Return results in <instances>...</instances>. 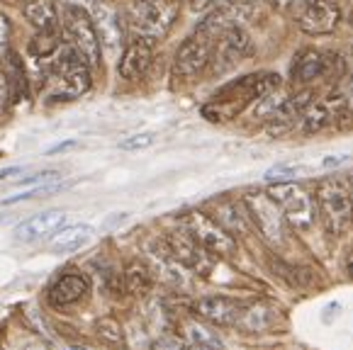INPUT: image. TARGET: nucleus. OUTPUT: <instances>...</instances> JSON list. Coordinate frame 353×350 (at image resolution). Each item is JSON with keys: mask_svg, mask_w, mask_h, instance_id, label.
I'll list each match as a JSON object with an SVG mask.
<instances>
[{"mask_svg": "<svg viewBox=\"0 0 353 350\" xmlns=\"http://www.w3.org/2000/svg\"><path fill=\"white\" fill-rule=\"evenodd\" d=\"M98 331H100V336H105V338H110V340H122L120 326H117V321H112V319L98 321Z\"/></svg>", "mask_w": 353, "mask_h": 350, "instance_id": "obj_31", "label": "nucleus"}, {"mask_svg": "<svg viewBox=\"0 0 353 350\" xmlns=\"http://www.w3.org/2000/svg\"><path fill=\"white\" fill-rule=\"evenodd\" d=\"M68 350H88V348H68Z\"/></svg>", "mask_w": 353, "mask_h": 350, "instance_id": "obj_42", "label": "nucleus"}, {"mask_svg": "<svg viewBox=\"0 0 353 350\" xmlns=\"http://www.w3.org/2000/svg\"><path fill=\"white\" fill-rule=\"evenodd\" d=\"M22 168H3L0 170V181H6V178H15V175H20Z\"/></svg>", "mask_w": 353, "mask_h": 350, "instance_id": "obj_39", "label": "nucleus"}, {"mask_svg": "<svg viewBox=\"0 0 353 350\" xmlns=\"http://www.w3.org/2000/svg\"><path fill=\"white\" fill-rule=\"evenodd\" d=\"M268 195L276 200V205L283 209L285 219L290 224L300 229H307L314 222V205H312L310 195L305 192V187H300L297 183H270Z\"/></svg>", "mask_w": 353, "mask_h": 350, "instance_id": "obj_10", "label": "nucleus"}, {"mask_svg": "<svg viewBox=\"0 0 353 350\" xmlns=\"http://www.w3.org/2000/svg\"><path fill=\"white\" fill-rule=\"evenodd\" d=\"M12 34V25H10V17L6 12H0V54L8 49V41H10Z\"/></svg>", "mask_w": 353, "mask_h": 350, "instance_id": "obj_33", "label": "nucleus"}, {"mask_svg": "<svg viewBox=\"0 0 353 350\" xmlns=\"http://www.w3.org/2000/svg\"><path fill=\"white\" fill-rule=\"evenodd\" d=\"M151 61H154V39L134 37L120 59V76L132 83L141 81L151 68Z\"/></svg>", "mask_w": 353, "mask_h": 350, "instance_id": "obj_13", "label": "nucleus"}, {"mask_svg": "<svg viewBox=\"0 0 353 350\" xmlns=\"http://www.w3.org/2000/svg\"><path fill=\"white\" fill-rule=\"evenodd\" d=\"M314 205H317V214L322 219V227L327 229V234L341 236V234L348 231V227L353 222V202L341 181L324 178L317 185Z\"/></svg>", "mask_w": 353, "mask_h": 350, "instance_id": "obj_3", "label": "nucleus"}, {"mask_svg": "<svg viewBox=\"0 0 353 350\" xmlns=\"http://www.w3.org/2000/svg\"><path fill=\"white\" fill-rule=\"evenodd\" d=\"M22 12H25V20L37 32L59 30V12L57 6H54V0H27Z\"/></svg>", "mask_w": 353, "mask_h": 350, "instance_id": "obj_18", "label": "nucleus"}, {"mask_svg": "<svg viewBox=\"0 0 353 350\" xmlns=\"http://www.w3.org/2000/svg\"><path fill=\"white\" fill-rule=\"evenodd\" d=\"M76 146H78V141L68 139V141H63V144L52 146V149H49L47 154H49V156H54V154H63V151H68V149H76Z\"/></svg>", "mask_w": 353, "mask_h": 350, "instance_id": "obj_36", "label": "nucleus"}, {"mask_svg": "<svg viewBox=\"0 0 353 350\" xmlns=\"http://www.w3.org/2000/svg\"><path fill=\"white\" fill-rule=\"evenodd\" d=\"M219 224H222L229 234L244 231V219H241L239 209L234 205H222V209H219Z\"/></svg>", "mask_w": 353, "mask_h": 350, "instance_id": "obj_25", "label": "nucleus"}, {"mask_svg": "<svg viewBox=\"0 0 353 350\" xmlns=\"http://www.w3.org/2000/svg\"><path fill=\"white\" fill-rule=\"evenodd\" d=\"M346 88H348V90H351V93H353V73H351V76H348V81H346Z\"/></svg>", "mask_w": 353, "mask_h": 350, "instance_id": "obj_41", "label": "nucleus"}, {"mask_svg": "<svg viewBox=\"0 0 353 350\" xmlns=\"http://www.w3.org/2000/svg\"><path fill=\"white\" fill-rule=\"evenodd\" d=\"M353 154H339V156H327V158L322 161V168H336V165L346 163V161H351Z\"/></svg>", "mask_w": 353, "mask_h": 350, "instance_id": "obj_35", "label": "nucleus"}, {"mask_svg": "<svg viewBox=\"0 0 353 350\" xmlns=\"http://www.w3.org/2000/svg\"><path fill=\"white\" fill-rule=\"evenodd\" d=\"M63 30H66L68 44L78 52V56L83 59L88 68L100 66V37L95 32L93 17L83 10V8H68L66 17H63Z\"/></svg>", "mask_w": 353, "mask_h": 350, "instance_id": "obj_5", "label": "nucleus"}, {"mask_svg": "<svg viewBox=\"0 0 353 350\" xmlns=\"http://www.w3.org/2000/svg\"><path fill=\"white\" fill-rule=\"evenodd\" d=\"M183 229L190 234L200 246L212 256H234L236 253V241L234 236L222 227L219 222H214L212 216L203 214V212H188L183 216Z\"/></svg>", "mask_w": 353, "mask_h": 350, "instance_id": "obj_6", "label": "nucleus"}, {"mask_svg": "<svg viewBox=\"0 0 353 350\" xmlns=\"http://www.w3.org/2000/svg\"><path fill=\"white\" fill-rule=\"evenodd\" d=\"M329 122H332L329 105L327 103H312L310 107L302 112L297 127H300L302 134H317V132H322V129L327 127Z\"/></svg>", "mask_w": 353, "mask_h": 350, "instance_id": "obj_22", "label": "nucleus"}, {"mask_svg": "<svg viewBox=\"0 0 353 350\" xmlns=\"http://www.w3.org/2000/svg\"><path fill=\"white\" fill-rule=\"evenodd\" d=\"M188 336H190L192 343L208 345V348H214V350H222V343H219L217 336H214L212 331L205 329V326H200V324H190V326H188Z\"/></svg>", "mask_w": 353, "mask_h": 350, "instance_id": "obj_27", "label": "nucleus"}, {"mask_svg": "<svg viewBox=\"0 0 353 350\" xmlns=\"http://www.w3.org/2000/svg\"><path fill=\"white\" fill-rule=\"evenodd\" d=\"M54 88L49 93V103H59V100H73L81 98L90 88V68L85 61L78 56V52L66 44L59 49V56L54 61Z\"/></svg>", "mask_w": 353, "mask_h": 350, "instance_id": "obj_4", "label": "nucleus"}, {"mask_svg": "<svg viewBox=\"0 0 353 350\" xmlns=\"http://www.w3.org/2000/svg\"><path fill=\"white\" fill-rule=\"evenodd\" d=\"M192 3V10H208L212 3H217V0H190Z\"/></svg>", "mask_w": 353, "mask_h": 350, "instance_id": "obj_38", "label": "nucleus"}, {"mask_svg": "<svg viewBox=\"0 0 353 350\" xmlns=\"http://www.w3.org/2000/svg\"><path fill=\"white\" fill-rule=\"evenodd\" d=\"M290 73H292V81L300 83V85L317 81V78L324 73V54L307 49V52H302L300 56L292 61V71Z\"/></svg>", "mask_w": 353, "mask_h": 350, "instance_id": "obj_20", "label": "nucleus"}, {"mask_svg": "<svg viewBox=\"0 0 353 350\" xmlns=\"http://www.w3.org/2000/svg\"><path fill=\"white\" fill-rule=\"evenodd\" d=\"M300 170H302V165H297V163H278V165H273V168L265 170V181L288 183V181H292L295 175H300Z\"/></svg>", "mask_w": 353, "mask_h": 350, "instance_id": "obj_26", "label": "nucleus"}, {"mask_svg": "<svg viewBox=\"0 0 353 350\" xmlns=\"http://www.w3.org/2000/svg\"><path fill=\"white\" fill-rule=\"evenodd\" d=\"M63 47L61 41V32L54 30V32H37V37L30 41V54L34 59H47L59 54V49Z\"/></svg>", "mask_w": 353, "mask_h": 350, "instance_id": "obj_23", "label": "nucleus"}, {"mask_svg": "<svg viewBox=\"0 0 353 350\" xmlns=\"http://www.w3.org/2000/svg\"><path fill=\"white\" fill-rule=\"evenodd\" d=\"M151 270L146 268L144 262H130L125 270V285L132 294H146L151 289Z\"/></svg>", "mask_w": 353, "mask_h": 350, "instance_id": "obj_24", "label": "nucleus"}, {"mask_svg": "<svg viewBox=\"0 0 353 350\" xmlns=\"http://www.w3.org/2000/svg\"><path fill=\"white\" fill-rule=\"evenodd\" d=\"M181 12V0H134L127 10V22L137 37L161 39L171 32Z\"/></svg>", "mask_w": 353, "mask_h": 350, "instance_id": "obj_2", "label": "nucleus"}, {"mask_svg": "<svg viewBox=\"0 0 353 350\" xmlns=\"http://www.w3.org/2000/svg\"><path fill=\"white\" fill-rule=\"evenodd\" d=\"M212 47L214 41L210 37H205L203 32L195 30V34L188 37L181 44V49L176 52V59H173V81L176 83L195 81L210 66Z\"/></svg>", "mask_w": 353, "mask_h": 350, "instance_id": "obj_8", "label": "nucleus"}, {"mask_svg": "<svg viewBox=\"0 0 353 350\" xmlns=\"http://www.w3.org/2000/svg\"><path fill=\"white\" fill-rule=\"evenodd\" d=\"M63 185H47V187H32V190H25L20 195H12L8 200H0V205H15V202H25L32 200V197H44V195H52V192H59Z\"/></svg>", "mask_w": 353, "mask_h": 350, "instance_id": "obj_28", "label": "nucleus"}, {"mask_svg": "<svg viewBox=\"0 0 353 350\" xmlns=\"http://www.w3.org/2000/svg\"><path fill=\"white\" fill-rule=\"evenodd\" d=\"M0 222H3V219H0Z\"/></svg>", "mask_w": 353, "mask_h": 350, "instance_id": "obj_44", "label": "nucleus"}, {"mask_svg": "<svg viewBox=\"0 0 353 350\" xmlns=\"http://www.w3.org/2000/svg\"><path fill=\"white\" fill-rule=\"evenodd\" d=\"M185 350H214V348H208V345H198V343H192L190 348H185Z\"/></svg>", "mask_w": 353, "mask_h": 350, "instance_id": "obj_40", "label": "nucleus"}, {"mask_svg": "<svg viewBox=\"0 0 353 350\" xmlns=\"http://www.w3.org/2000/svg\"><path fill=\"white\" fill-rule=\"evenodd\" d=\"M195 311L219 326H232L241 319V307L229 297H203L195 304Z\"/></svg>", "mask_w": 353, "mask_h": 350, "instance_id": "obj_16", "label": "nucleus"}, {"mask_svg": "<svg viewBox=\"0 0 353 350\" xmlns=\"http://www.w3.org/2000/svg\"><path fill=\"white\" fill-rule=\"evenodd\" d=\"M66 222V212L61 209H49V212H39V214L30 216L22 224L15 227V238L20 243H34L42 241L47 236H54L59 229Z\"/></svg>", "mask_w": 353, "mask_h": 350, "instance_id": "obj_14", "label": "nucleus"}, {"mask_svg": "<svg viewBox=\"0 0 353 350\" xmlns=\"http://www.w3.org/2000/svg\"><path fill=\"white\" fill-rule=\"evenodd\" d=\"M10 100H12V95H10V83H8L6 71L0 68V114H3V112L8 110Z\"/></svg>", "mask_w": 353, "mask_h": 350, "instance_id": "obj_32", "label": "nucleus"}, {"mask_svg": "<svg viewBox=\"0 0 353 350\" xmlns=\"http://www.w3.org/2000/svg\"><path fill=\"white\" fill-rule=\"evenodd\" d=\"M166 243H168V248H171L173 256H176L185 268H192V270L208 268V251H205V248L200 246L185 229L171 234V238H168Z\"/></svg>", "mask_w": 353, "mask_h": 350, "instance_id": "obj_15", "label": "nucleus"}, {"mask_svg": "<svg viewBox=\"0 0 353 350\" xmlns=\"http://www.w3.org/2000/svg\"><path fill=\"white\" fill-rule=\"evenodd\" d=\"M244 324L249 326L251 331H261V329H265L268 326V311L263 309V307H254V309H249L244 314Z\"/></svg>", "mask_w": 353, "mask_h": 350, "instance_id": "obj_29", "label": "nucleus"}, {"mask_svg": "<svg viewBox=\"0 0 353 350\" xmlns=\"http://www.w3.org/2000/svg\"><path fill=\"white\" fill-rule=\"evenodd\" d=\"M351 202H353V197H351Z\"/></svg>", "mask_w": 353, "mask_h": 350, "instance_id": "obj_43", "label": "nucleus"}, {"mask_svg": "<svg viewBox=\"0 0 353 350\" xmlns=\"http://www.w3.org/2000/svg\"><path fill=\"white\" fill-rule=\"evenodd\" d=\"M12 3H15V0H12Z\"/></svg>", "mask_w": 353, "mask_h": 350, "instance_id": "obj_45", "label": "nucleus"}, {"mask_svg": "<svg viewBox=\"0 0 353 350\" xmlns=\"http://www.w3.org/2000/svg\"><path fill=\"white\" fill-rule=\"evenodd\" d=\"M244 207L251 219H254V224L259 227V231L263 234L265 241L273 243V246H281V243L285 241L288 219L268 192H249V195L244 197Z\"/></svg>", "mask_w": 353, "mask_h": 350, "instance_id": "obj_7", "label": "nucleus"}, {"mask_svg": "<svg viewBox=\"0 0 353 350\" xmlns=\"http://www.w3.org/2000/svg\"><path fill=\"white\" fill-rule=\"evenodd\" d=\"M88 292V280L81 273H66L52 285L49 289V302L54 307H66V304H73Z\"/></svg>", "mask_w": 353, "mask_h": 350, "instance_id": "obj_17", "label": "nucleus"}, {"mask_svg": "<svg viewBox=\"0 0 353 350\" xmlns=\"http://www.w3.org/2000/svg\"><path fill=\"white\" fill-rule=\"evenodd\" d=\"M281 88V78L276 73H254L222 88L212 100L203 107V117L210 122H227L249 107V103L276 93Z\"/></svg>", "mask_w": 353, "mask_h": 350, "instance_id": "obj_1", "label": "nucleus"}, {"mask_svg": "<svg viewBox=\"0 0 353 350\" xmlns=\"http://www.w3.org/2000/svg\"><path fill=\"white\" fill-rule=\"evenodd\" d=\"M90 238H93V227H88V224H73V227L59 229L49 246H52L54 253H73L78 248H83Z\"/></svg>", "mask_w": 353, "mask_h": 350, "instance_id": "obj_19", "label": "nucleus"}, {"mask_svg": "<svg viewBox=\"0 0 353 350\" xmlns=\"http://www.w3.org/2000/svg\"><path fill=\"white\" fill-rule=\"evenodd\" d=\"M154 144V134H134V136H127V139L120 141V149L122 151H139L146 149V146Z\"/></svg>", "mask_w": 353, "mask_h": 350, "instance_id": "obj_30", "label": "nucleus"}, {"mask_svg": "<svg viewBox=\"0 0 353 350\" xmlns=\"http://www.w3.org/2000/svg\"><path fill=\"white\" fill-rule=\"evenodd\" d=\"M93 25H95V32L100 37V44L110 49H117L125 44V22H122V15L117 12V8L105 3V0H98L93 3Z\"/></svg>", "mask_w": 353, "mask_h": 350, "instance_id": "obj_12", "label": "nucleus"}, {"mask_svg": "<svg viewBox=\"0 0 353 350\" xmlns=\"http://www.w3.org/2000/svg\"><path fill=\"white\" fill-rule=\"evenodd\" d=\"M154 350H185V345L178 338H161L154 343Z\"/></svg>", "mask_w": 353, "mask_h": 350, "instance_id": "obj_34", "label": "nucleus"}, {"mask_svg": "<svg viewBox=\"0 0 353 350\" xmlns=\"http://www.w3.org/2000/svg\"><path fill=\"white\" fill-rule=\"evenodd\" d=\"M0 61H3V71H6V76H8V83H10L12 100H22L27 93V76H25V68H22L20 59L8 47L6 52L0 54Z\"/></svg>", "mask_w": 353, "mask_h": 350, "instance_id": "obj_21", "label": "nucleus"}, {"mask_svg": "<svg viewBox=\"0 0 353 350\" xmlns=\"http://www.w3.org/2000/svg\"><path fill=\"white\" fill-rule=\"evenodd\" d=\"M59 3H63L66 8H85V6L98 3V0H59Z\"/></svg>", "mask_w": 353, "mask_h": 350, "instance_id": "obj_37", "label": "nucleus"}, {"mask_svg": "<svg viewBox=\"0 0 353 350\" xmlns=\"http://www.w3.org/2000/svg\"><path fill=\"white\" fill-rule=\"evenodd\" d=\"M251 54H254V39L244 30V25H234L214 39L210 63H214V73H224L249 59Z\"/></svg>", "mask_w": 353, "mask_h": 350, "instance_id": "obj_9", "label": "nucleus"}, {"mask_svg": "<svg viewBox=\"0 0 353 350\" xmlns=\"http://www.w3.org/2000/svg\"><path fill=\"white\" fill-rule=\"evenodd\" d=\"M292 12H295L300 30L312 37L334 32L339 25V17H341L339 0H300Z\"/></svg>", "mask_w": 353, "mask_h": 350, "instance_id": "obj_11", "label": "nucleus"}]
</instances>
